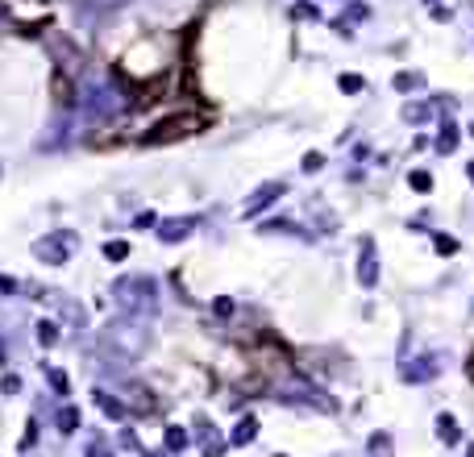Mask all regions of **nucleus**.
<instances>
[{
	"mask_svg": "<svg viewBox=\"0 0 474 457\" xmlns=\"http://www.w3.org/2000/svg\"><path fill=\"white\" fill-rule=\"evenodd\" d=\"M38 341H42V345H54V341H58V328H54L50 320H42V324H38Z\"/></svg>",
	"mask_w": 474,
	"mask_h": 457,
	"instance_id": "nucleus-23",
	"label": "nucleus"
},
{
	"mask_svg": "<svg viewBox=\"0 0 474 457\" xmlns=\"http://www.w3.org/2000/svg\"><path fill=\"white\" fill-rule=\"evenodd\" d=\"M371 457H391V437L387 432H375L371 437Z\"/></svg>",
	"mask_w": 474,
	"mask_h": 457,
	"instance_id": "nucleus-18",
	"label": "nucleus"
},
{
	"mask_svg": "<svg viewBox=\"0 0 474 457\" xmlns=\"http://www.w3.org/2000/svg\"><path fill=\"white\" fill-rule=\"evenodd\" d=\"M54 420H58V432H63V437H71V432H79V411L71 408V404H63Z\"/></svg>",
	"mask_w": 474,
	"mask_h": 457,
	"instance_id": "nucleus-13",
	"label": "nucleus"
},
{
	"mask_svg": "<svg viewBox=\"0 0 474 457\" xmlns=\"http://www.w3.org/2000/svg\"><path fill=\"white\" fill-rule=\"evenodd\" d=\"M167 449L171 453H184L188 449V432L184 428H167Z\"/></svg>",
	"mask_w": 474,
	"mask_h": 457,
	"instance_id": "nucleus-17",
	"label": "nucleus"
},
{
	"mask_svg": "<svg viewBox=\"0 0 474 457\" xmlns=\"http://www.w3.org/2000/svg\"><path fill=\"white\" fill-rule=\"evenodd\" d=\"M437 250H441V254H454V250H458V241H454V237H437Z\"/></svg>",
	"mask_w": 474,
	"mask_h": 457,
	"instance_id": "nucleus-28",
	"label": "nucleus"
},
{
	"mask_svg": "<svg viewBox=\"0 0 474 457\" xmlns=\"http://www.w3.org/2000/svg\"><path fill=\"white\" fill-rule=\"evenodd\" d=\"M146 341H150V333H146L134 316L108 324V328H104V337H100L104 354H108V358H117V362H134V358H142Z\"/></svg>",
	"mask_w": 474,
	"mask_h": 457,
	"instance_id": "nucleus-2",
	"label": "nucleus"
},
{
	"mask_svg": "<svg viewBox=\"0 0 474 457\" xmlns=\"http://www.w3.org/2000/svg\"><path fill=\"white\" fill-rule=\"evenodd\" d=\"M113 300H117V308L125 312V316H150L154 308H158V287H154V278H146V274H129V278H117V287H113Z\"/></svg>",
	"mask_w": 474,
	"mask_h": 457,
	"instance_id": "nucleus-1",
	"label": "nucleus"
},
{
	"mask_svg": "<svg viewBox=\"0 0 474 457\" xmlns=\"http://www.w3.org/2000/svg\"><path fill=\"white\" fill-rule=\"evenodd\" d=\"M196 437H200V445H204V457H221V453H225V441L217 437V428H212L208 420H200V424H196Z\"/></svg>",
	"mask_w": 474,
	"mask_h": 457,
	"instance_id": "nucleus-11",
	"label": "nucleus"
},
{
	"mask_svg": "<svg viewBox=\"0 0 474 457\" xmlns=\"http://www.w3.org/2000/svg\"><path fill=\"white\" fill-rule=\"evenodd\" d=\"M104 254L117 262V258H125V254H129V245H125V241H108V245H104Z\"/></svg>",
	"mask_w": 474,
	"mask_h": 457,
	"instance_id": "nucleus-24",
	"label": "nucleus"
},
{
	"mask_svg": "<svg viewBox=\"0 0 474 457\" xmlns=\"http://www.w3.org/2000/svg\"><path fill=\"white\" fill-rule=\"evenodd\" d=\"M362 287H379V258H375V241H362V262H358Z\"/></svg>",
	"mask_w": 474,
	"mask_h": 457,
	"instance_id": "nucleus-7",
	"label": "nucleus"
},
{
	"mask_svg": "<svg viewBox=\"0 0 474 457\" xmlns=\"http://www.w3.org/2000/svg\"><path fill=\"white\" fill-rule=\"evenodd\" d=\"M275 195H283V183H262V187L254 191V200L245 204V217H258L267 204H275Z\"/></svg>",
	"mask_w": 474,
	"mask_h": 457,
	"instance_id": "nucleus-9",
	"label": "nucleus"
},
{
	"mask_svg": "<svg viewBox=\"0 0 474 457\" xmlns=\"http://www.w3.org/2000/svg\"><path fill=\"white\" fill-rule=\"evenodd\" d=\"M46 382L54 387V395H71V378H67L63 370H54V366H46Z\"/></svg>",
	"mask_w": 474,
	"mask_h": 457,
	"instance_id": "nucleus-16",
	"label": "nucleus"
},
{
	"mask_svg": "<svg viewBox=\"0 0 474 457\" xmlns=\"http://www.w3.org/2000/svg\"><path fill=\"white\" fill-rule=\"evenodd\" d=\"M200 121L196 117H175V121H162L154 134H146V141H175V137H184V134H191Z\"/></svg>",
	"mask_w": 474,
	"mask_h": 457,
	"instance_id": "nucleus-6",
	"label": "nucleus"
},
{
	"mask_svg": "<svg viewBox=\"0 0 474 457\" xmlns=\"http://www.w3.org/2000/svg\"><path fill=\"white\" fill-rule=\"evenodd\" d=\"M441 358H437V354H421V358H412V362L404 366V370H399V374H404V382H433V378H437V374H441Z\"/></svg>",
	"mask_w": 474,
	"mask_h": 457,
	"instance_id": "nucleus-5",
	"label": "nucleus"
},
{
	"mask_svg": "<svg viewBox=\"0 0 474 457\" xmlns=\"http://www.w3.org/2000/svg\"><path fill=\"white\" fill-rule=\"evenodd\" d=\"M34 445H38V424L30 420V424H25V432H21V445H17V449H21V453H30Z\"/></svg>",
	"mask_w": 474,
	"mask_h": 457,
	"instance_id": "nucleus-21",
	"label": "nucleus"
},
{
	"mask_svg": "<svg viewBox=\"0 0 474 457\" xmlns=\"http://www.w3.org/2000/svg\"><path fill=\"white\" fill-rule=\"evenodd\" d=\"M412 187H416V191H428V187H433V179H428L425 171H416V175H412Z\"/></svg>",
	"mask_w": 474,
	"mask_h": 457,
	"instance_id": "nucleus-27",
	"label": "nucleus"
},
{
	"mask_svg": "<svg viewBox=\"0 0 474 457\" xmlns=\"http://www.w3.org/2000/svg\"><path fill=\"white\" fill-rule=\"evenodd\" d=\"M254 437H258V420H250V416H245V420H237V428H233V437H229V441H233V445H250Z\"/></svg>",
	"mask_w": 474,
	"mask_h": 457,
	"instance_id": "nucleus-14",
	"label": "nucleus"
},
{
	"mask_svg": "<svg viewBox=\"0 0 474 457\" xmlns=\"http://www.w3.org/2000/svg\"><path fill=\"white\" fill-rule=\"evenodd\" d=\"M304 171H321V154H308L304 158Z\"/></svg>",
	"mask_w": 474,
	"mask_h": 457,
	"instance_id": "nucleus-29",
	"label": "nucleus"
},
{
	"mask_svg": "<svg viewBox=\"0 0 474 457\" xmlns=\"http://www.w3.org/2000/svg\"><path fill=\"white\" fill-rule=\"evenodd\" d=\"M71 250H75V233H50V237L38 241V258L50 262V266L67 262V258H71Z\"/></svg>",
	"mask_w": 474,
	"mask_h": 457,
	"instance_id": "nucleus-4",
	"label": "nucleus"
},
{
	"mask_svg": "<svg viewBox=\"0 0 474 457\" xmlns=\"http://www.w3.org/2000/svg\"><path fill=\"white\" fill-rule=\"evenodd\" d=\"M84 457H117V453L108 449V441H104V437H92V441H88V449H84Z\"/></svg>",
	"mask_w": 474,
	"mask_h": 457,
	"instance_id": "nucleus-20",
	"label": "nucleus"
},
{
	"mask_svg": "<svg viewBox=\"0 0 474 457\" xmlns=\"http://www.w3.org/2000/svg\"><path fill=\"white\" fill-rule=\"evenodd\" d=\"M470 179H474V162H470Z\"/></svg>",
	"mask_w": 474,
	"mask_h": 457,
	"instance_id": "nucleus-30",
	"label": "nucleus"
},
{
	"mask_svg": "<svg viewBox=\"0 0 474 457\" xmlns=\"http://www.w3.org/2000/svg\"><path fill=\"white\" fill-rule=\"evenodd\" d=\"M0 387H4V395H17V391H21V378H17V374H4Z\"/></svg>",
	"mask_w": 474,
	"mask_h": 457,
	"instance_id": "nucleus-25",
	"label": "nucleus"
},
{
	"mask_svg": "<svg viewBox=\"0 0 474 457\" xmlns=\"http://www.w3.org/2000/svg\"><path fill=\"white\" fill-rule=\"evenodd\" d=\"M454 146H458V129H454V125H445V129L437 134V150H441V154H449Z\"/></svg>",
	"mask_w": 474,
	"mask_h": 457,
	"instance_id": "nucleus-19",
	"label": "nucleus"
},
{
	"mask_svg": "<svg viewBox=\"0 0 474 457\" xmlns=\"http://www.w3.org/2000/svg\"><path fill=\"white\" fill-rule=\"evenodd\" d=\"M125 411H138V416H146V411H154V399H150V391L146 387H138V382H129L125 387Z\"/></svg>",
	"mask_w": 474,
	"mask_h": 457,
	"instance_id": "nucleus-10",
	"label": "nucleus"
},
{
	"mask_svg": "<svg viewBox=\"0 0 474 457\" xmlns=\"http://www.w3.org/2000/svg\"><path fill=\"white\" fill-rule=\"evenodd\" d=\"M275 399L287 404V408H304V411H333L329 395L316 387V382H308V378H291V382H279V391H275Z\"/></svg>",
	"mask_w": 474,
	"mask_h": 457,
	"instance_id": "nucleus-3",
	"label": "nucleus"
},
{
	"mask_svg": "<svg viewBox=\"0 0 474 457\" xmlns=\"http://www.w3.org/2000/svg\"><path fill=\"white\" fill-rule=\"evenodd\" d=\"M395 88H399V91L421 88V75H412V71H399V75H395Z\"/></svg>",
	"mask_w": 474,
	"mask_h": 457,
	"instance_id": "nucleus-22",
	"label": "nucleus"
},
{
	"mask_svg": "<svg viewBox=\"0 0 474 457\" xmlns=\"http://www.w3.org/2000/svg\"><path fill=\"white\" fill-rule=\"evenodd\" d=\"M341 91H362V79L358 75H341Z\"/></svg>",
	"mask_w": 474,
	"mask_h": 457,
	"instance_id": "nucleus-26",
	"label": "nucleus"
},
{
	"mask_svg": "<svg viewBox=\"0 0 474 457\" xmlns=\"http://www.w3.org/2000/svg\"><path fill=\"white\" fill-rule=\"evenodd\" d=\"M92 404L104 411L108 420H125V416H129V411H125V404H121L113 391H104V387H96V391H92Z\"/></svg>",
	"mask_w": 474,
	"mask_h": 457,
	"instance_id": "nucleus-8",
	"label": "nucleus"
},
{
	"mask_svg": "<svg viewBox=\"0 0 474 457\" xmlns=\"http://www.w3.org/2000/svg\"><path fill=\"white\" fill-rule=\"evenodd\" d=\"M437 437H441L445 445H458V437H462V432H458V420H454V416H437Z\"/></svg>",
	"mask_w": 474,
	"mask_h": 457,
	"instance_id": "nucleus-15",
	"label": "nucleus"
},
{
	"mask_svg": "<svg viewBox=\"0 0 474 457\" xmlns=\"http://www.w3.org/2000/svg\"><path fill=\"white\" fill-rule=\"evenodd\" d=\"M191 225H196L191 217H184V221H162V228H158V237H162V241H184V237L191 233Z\"/></svg>",
	"mask_w": 474,
	"mask_h": 457,
	"instance_id": "nucleus-12",
	"label": "nucleus"
}]
</instances>
